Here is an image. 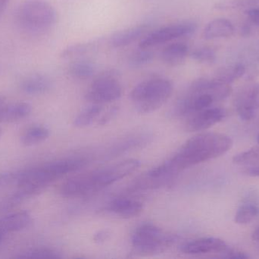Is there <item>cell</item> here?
Here are the masks:
<instances>
[{"label":"cell","mask_w":259,"mask_h":259,"mask_svg":"<svg viewBox=\"0 0 259 259\" xmlns=\"http://www.w3.org/2000/svg\"><path fill=\"white\" fill-rule=\"evenodd\" d=\"M227 249V243L224 240L215 237H202L190 240L180 246V250L182 253L191 255L223 253Z\"/></svg>","instance_id":"7c38bea8"},{"label":"cell","mask_w":259,"mask_h":259,"mask_svg":"<svg viewBox=\"0 0 259 259\" xmlns=\"http://www.w3.org/2000/svg\"><path fill=\"white\" fill-rule=\"evenodd\" d=\"M231 85L222 83L216 79H197L177 102L173 114L178 117H188L212 106L214 102L225 100L231 94Z\"/></svg>","instance_id":"3957f363"},{"label":"cell","mask_w":259,"mask_h":259,"mask_svg":"<svg viewBox=\"0 0 259 259\" xmlns=\"http://www.w3.org/2000/svg\"><path fill=\"white\" fill-rule=\"evenodd\" d=\"M154 56L155 54L149 49L140 48L138 51L134 52L131 55L128 60L129 65L134 68L143 66L152 62Z\"/></svg>","instance_id":"f546056e"},{"label":"cell","mask_w":259,"mask_h":259,"mask_svg":"<svg viewBox=\"0 0 259 259\" xmlns=\"http://www.w3.org/2000/svg\"><path fill=\"white\" fill-rule=\"evenodd\" d=\"M109 234L106 231H99L98 234H96L94 240L97 243H103L109 238Z\"/></svg>","instance_id":"e575fe53"},{"label":"cell","mask_w":259,"mask_h":259,"mask_svg":"<svg viewBox=\"0 0 259 259\" xmlns=\"http://www.w3.org/2000/svg\"><path fill=\"white\" fill-rule=\"evenodd\" d=\"M118 114V108L116 106L109 109L108 112H106L103 117L98 120V125L100 126H104L107 124L109 122L112 121V119L115 118V116Z\"/></svg>","instance_id":"1f68e13d"},{"label":"cell","mask_w":259,"mask_h":259,"mask_svg":"<svg viewBox=\"0 0 259 259\" xmlns=\"http://www.w3.org/2000/svg\"><path fill=\"white\" fill-rule=\"evenodd\" d=\"M53 88V82L48 76L42 74H33L24 78L20 88L28 95H41L48 92Z\"/></svg>","instance_id":"5bb4252c"},{"label":"cell","mask_w":259,"mask_h":259,"mask_svg":"<svg viewBox=\"0 0 259 259\" xmlns=\"http://www.w3.org/2000/svg\"><path fill=\"white\" fill-rule=\"evenodd\" d=\"M196 28V24L190 21L164 26L156 29L145 36L140 41L139 47L140 48L150 49L178 38L190 36L195 33Z\"/></svg>","instance_id":"9c48e42d"},{"label":"cell","mask_w":259,"mask_h":259,"mask_svg":"<svg viewBox=\"0 0 259 259\" xmlns=\"http://www.w3.org/2000/svg\"><path fill=\"white\" fill-rule=\"evenodd\" d=\"M57 12L44 0L23 2L15 11V19L19 28L26 33L40 35L50 31L57 21Z\"/></svg>","instance_id":"5b68a950"},{"label":"cell","mask_w":259,"mask_h":259,"mask_svg":"<svg viewBox=\"0 0 259 259\" xmlns=\"http://www.w3.org/2000/svg\"><path fill=\"white\" fill-rule=\"evenodd\" d=\"M100 43H101L100 40H97V41H88L86 43H80V44L68 46L62 50V53H60V57L62 59H69L89 54L98 49Z\"/></svg>","instance_id":"44dd1931"},{"label":"cell","mask_w":259,"mask_h":259,"mask_svg":"<svg viewBox=\"0 0 259 259\" xmlns=\"http://www.w3.org/2000/svg\"><path fill=\"white\" fill-rule=\"evenodd\" d=\"M232 23L226 18H216L210 21L204 29L203 36L206 40L229 38L234 34Z\"/></svg>","instance_id":"ac0fdd59"},{"label":"cell","mask_w":259,"mask_h":259,"mask_svg":"<svg viewBox=\"0 0 259 259\" xmlns=\"http://www.w3.org/2000/svg\"><path fill=\"white\" fill-rule=\"evenodd\" d=\"M248 17L253 24L259 26V9H252L247 11Z\"/></svg>","instance_id":"836d02e7"},{"label":"cell","mask_w":259,"mask_h":259,"mask_svg":"<svg viewBox=\"0 0 259 259\" xmlns=\"http://www.w3.org/2000/svg\"><path fill=\"white\" fill-rule=\"evenodd\" d=\"M233 146L231 137L218 132H203L189 139L173 158L161 164L176 176L180 172L225 155Z\"/></svg>","instance_id":"6da1fadb"},{"label":"cell","mask_w":259,"mask_h":259,"mask_svg":"<svg viewBox=\"0 0 259 259\" xmlns=\"http://www.w3.org/2000/svg\"><path fill=\"white\" fill-rule=\"evenodd\" d=\"M148 28V25L142 24L121 30L111 36L109 44L113 48L127 47L143 36Z\"/></svg>","instance_id":"2e32d148"},{"label":"cell","mask_w":259,"mask_h":259,"mask_svg":"<svg viewBox=\"0 0 259 259\" xmlns=\"http://www.w3.org/2000/svg\"><path fill=\"white\" fill-rule=\"evenodd\" d=\"M245 71L246 68L244 65L237 63L221 70L214 79L222 83L231 85L237 79H240L244 75Z\"/></svg>","instance_id":"484cf974"},{"label":"cell","mask_w":259,"mask_h":259,"mask_svg":"<svg viewBox=\"0 0 259 259\" xmlns=\"http://www.w3.org/2000/svg\"><path fill=\"white\" fill-rule=\"evenodd\" d=\"M252 240L259 243V228H257L252 235Z\"/></svg>","instance_id":"74e56055"},{"label":"cell","mask_w":259,"mask_h":259,"mask_svg":"<svg viewBox=\"0 0 259 259\" xmlns=\"http://www.w3.org/2000/svg\"><path fill=\"white\" fill-rule=\"evenodd\" d=\"M103 106L101 104L92 103L88 107L83 109L74 120V125L76 127L83 128L91 126L96 119L100 115L103 111Z\"/></svg>","instance_id":"cb8c5ba5"},{"label":"cell","mask_w":259,"mask_h":259,"mask_svg":"<svg viewBox=\"0 0 259 259\" xmlns=\"http://www.w3.org/2000/svg\"><path fill=\"white\" fill-rule=\"evenodd\" d=\"M6 98L0 96V113H1L2 109H3L5 106H6Z\"/></svg>","instance_id":"f35d334b"},{"label":"cell","mask_w":259,"mask_h":259,"mask_svg":"<svg viewBox=\"0 0 259 259\" xmlns=\"http://www.w3.org/2000/svg\"><path fill=\"white\" fill-rule=\"evenodd\" d=\"M190 56L194 60L204 62V63H211L216 59L215 52L209 47H201V48L196 49Z\"/></svg>","instance_id":"4dcf8cb0"},{"label":"cell","mask_w":259,"mask_h":259,"mask_svg":"<svg viewBox=\"0 0 259 259\" xmlns=\"http://www.w3.org/2000/svg\"><path fill=\"white\" fill-rule=\"evenodd\" d=\"M88 164L86 158H63L52 161L37 167L18 171L16 185L18 188L27 189L33 193H39L47 185L63 177L65 175L74 173Z\"/></svg>","instance_id":"277c9868"},{"label":"cell","mask_w":259,"mask_h":259,"mask_svg":"<svg viewBox=\"0 0 259 259\" xmlns=\"http://www.w3.org/2000/svg\"><path fill=\"white\" fill-rule=\"evenodd\" d=\"M18 258H61L62 255L58 251L50 248H36L17 255Z\"/></svg>","instance_id":"83f0119b"},{"label":"cell","mask_w":259,"mask_h":259,"mask_svg":"<svg viewBox=\"0 0 259 259\" xmlns=\"http://www.w3.org/2000/svg\"><path fill=\"white\" fill-rule=\"evenodd\" d=\"M226 116L223 108L209 106L187 117L184 126L188 132H201L220 123Z\"/></svg>","instance_id":"30bf717a"},{"label":"cell","mask_w":259,"mask_h":259,"mask_svg":"<svg viewBox=\"0 0 259 259\" xmlns=\"http://www.w3.org/2000/svg\"><path fill=\"white\" fill-rule=\"evenodd\" d=\"M259 216V206L253 203H245L240 205L234 217L238 225H246Z\"/></svg>","instance_id":"4316f807"},{"label":"cell","mask_w":259,"mask_h":259,"mask_svg":"<svg viewBox=\"0 0 259 259\" xmlns=\"http://www.w3.org/2000/svg\"><path fill=\"white\" fill-rule=\"evenodd\" d=\"M5 237H6V235H4V234H2V233L0 232V244H1L2 242L4 240Z\"/></svg>","instance_id":"ab89813d"},{"label":"cell","mask_w":259,"mask_h":259,"mask_svg":"<svg viewBox=\"0 0 259 259\" xmlns=\"http://www.w3.org/2000/svg\"><path fill=\"white\" fill-rule=\"evenodd\" d=\"M189 54V47L184 43H174L164 47L161 59L170 66H178L184 63Z\"/></svg>","instance_id":"e0dca14e"},{"label":"cell","mask_w":259,"mask_h":259,"mask_svg":"<svg viewBox=\"0 0 259 259\" xmlns=\"http://www.w3.org/2000/svg\"><path fill=\"white\" fill-rule=\"evenodd\" d=\"M31 105L25 102L6 104L0 113L1 123H12L26 118L31 114Z\"/></svg>","instance_id":"d6986e66"},{"label":"cell","mask_w":259,"mask_h":259,"mask_svg":"<svg viewBox=\"0 0 259 259\" xmlns=\"http://www.w3.org/2000/svg\"><path fill=\"white\" fill-rule=\"evenodd\" d=\"M68 73L74 79L84 80L94 76L95 66L89 61H74L68 67Z\"/></svg>","instance_id":"d4e9b609"},{"label":"cell","mask_w":259,"mask_h":259,"mask_svg":"<svg viewBox=\"0 0 259 259\" xmlns=\"http://www.w3.org/2000/svg\"><path fill=\"white\" fill-rule=\"evenodd\" d=\"M173 91L171 82L164 79H152L140 82L131 91V100L137 112L151 114L167 101Z\"/></svg>","instance_id":"8992f818"},{"label":"cell","mask_w":259,"mask_h":259,"mask_svg":"<svg viewBox=\"0 0 259 259\" xmlns=\"http://www.w3.org/2000/svg\"><path fill=\"white\" fill-rule=\"evenodd\" d=\"M2 135H3V130H2L1 128H0V138H1Z\"/></svg>","instance_id":"60d3db41"},{"label":"cell","mask_w":259,"mask_h":259,"mask_svg":"<svg viewBox=\"0 0 259 259\" xmlns=\"http://www.w3.org/2000/svg\"><path fill=\"white\" fill-rule=\"evenodd\" d=\"M140 166L139 160L127 159L77 175L61 185L59 193L66 198H80L94 194L127 177Z\"/></svg>","instance_id":"7a4b0ae2"},{"label":"cell","mask_w":259,"mask_h":259,"mask_svg":"<svg viewBox=\"0 0 259 259\" xmlns=\"http://www.w3.org/2000/svg\"><path fill=\"white\" fill-rule=\"evenodd\" d=\"M233 162L237 165L248 166L259 164V147H254L235 155Z\"/></svg>","instance_id":"f1b7e54d"},{"label":"cell","mask_w":259,"mask_h":259,"mask_svg":"<svg viewBox=\"0 0 259 259\" xmlns=\"http://www.w3.org/2000/svg\"><path fill=\"white\" fill-rule=\"evenodd\" d=\"M50 132L46 126L34 125L27 128L21 136V141L24 145L33 146L39 144L50 137Z\"/></svg>","instance_id":"7402d4cb"},{"label":"cell","mask_w":259,"mask_h":259,"mask_svg":"<svg viewBox=\"0 0 259 259\" xmlns=\"http://www.w3.org/2000/svg\"><path fill=\"white\" fill-rule=\"evenodd\" d=\"M234 105L242 120H252L259 109V84L248 85L239 91Z\"/></svg>","instance_id":"8fae6325"},{"label":"cell","mask_w":259,"mask_h":259,"mask_svg":"<svg viewBox=\"0 0 259 259\" xmlns=\"http://www.w3.org/2000/svg\"><path fill=\"white\" fill-rule=\"evenodd\" d=\"M246 174L249 175V176L259 177V166L251 167L249 170H246Z\"/></svg>","instance_id":"d590c367"},{"label":"cell","mask_w":259,"mask_h":259,"mask_svg":"<svg viewBox=\"0 0 259 259\" xmlns=\"http://www.w3.org/2000/svg\"><path fill=\"white\" fill-rule=\"evenodd\" d=\"M149 134H137V135H131L124 141H120L115 144L113 147H111L108 154L109 156L120 155L124 153L126 151H129L130 149L140 147L143 144H146L147 141H149Z\"/></svg>","instance_id":"603a6c76"},{"label":"cell","mask_w":259,"mask_h":259,"mask_svg":"<svg viewBox=\"0 0 259 259\" xmlns=\"http://www.w3.org/2000/svg\"><path fill=\"white\" fill-rule=\"evenodd\" d=\"M175 237L152 223H143L134 230L131 245L136 253L143 255L161 253L170 247Z\"/></svg>","instance_id":"52a82bcc"},{"label":"cell","mask_w":259,"mask_h":259,"mask_svg":"<svg viewBox=\"0 0 259 259\" xmlns=\"http://www.w3.org/2000/svg\"><path fill=\"white\" fill-rule=\"evenodd\" d=\"M32 217L27 211H18L3 216L0 218V232L4 235L18 232L27 228L31 224Z\"/></svg>","instance_id":"9a60e30c"},{"label":"cell","mask_w":259,"mask_h":259,"mask_svg":"<svg viewBox=\"0 0 259 259\" xmlns=\"http://www.w3.org/2000/svg\"><path fill=\"white\" fill-rule=\"evenodd\" d=\"M35 194L33 192L24 188H19L16 192L0 199V215L13 210L23 202L32 197Z\"/></svg>","instance_id":"ffe728a7"},{"label":"cell","mask_w":259,"mask_h":259,"mask_svg":"<svg viewBox=\"0 0 259 259\" xmlns=\"http://www.w3.org/2000/svg\"><path fill=\"white\" fill-rule=\"evenodd\" d=\"M119 73L116 69H106L99 73L85 94V99L91 103L104 104L118 100L122 94Z\"/></svg>","instance_id":"ba28073f"},{"label":"cell","mask_w":259,"mask_h":259,"mask_svg":"<svg viewBox=\"0 0 259 259\" xmlns=\"http://www.w3.org/2000/svg\"><path fill=\"white\" fill-rule=\"evenodd\" d=\"M257 141H258V144H259V134L258 135V137H257Z\"/></svg>","instance_id":"b9f144b4"},{"label":"cell","mask_w":259,"mask_h":259,"mask_svg":"<svg viewBox=\"0 0 259 259\" xmlns=\"http://www.w3.org/2000/svg\"><path fill=\"white\" fill-rule=\"evenodd\" d=\"M9 3V0H0V17L6 10Z\"/></svg>","instance_id":"8d00e7d4"},{"label":"cell","mask_w":259,"mask_h":259,"mask_svg":"<svg viewBox=\"0 0 259 259\" xmlns=\"http://www.w3.org/2000/svg\"><path fill=\"white\" fill-rule=\"evenodd\" d=\"M141 202L129 198H116L111 201L108 210L119 217L131 218L137 217L143 211Z\"/></svg>","instance_id":"4fadbf2b"},{"label":"cell","mask_w":259,"mask_h":259,"mask_svg":"<svg viewBox=\"0 0 259 259\" xmlns=\"http://www.w3.org/2000/svg\"><path fill=\"white\" fill-rule=\"evenodd\" d=\"M223 253H225V255H223V258L232 259H247L249 258V255L245 252H240V251H228L227 249Z\"/></svg>","instance_id":"d6a6232c"}]
</instances>
